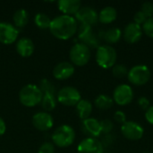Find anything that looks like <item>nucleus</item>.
Listing matches in <instances>:
<instances>
[{
    "label": "nucleus",
    "mask_w": 153,
    "mask_h": 153,
    "mask_svg": "<svg viewBox=\"0 0 153 153\" xmlns=\"http://www.w3.org/2000/svg\"><path fill=\"white\" fill-rule=\"evenodd\" d=\"M48 29L54 37L59 39H68L76 33L78 23L73 16L62 14L51 20Z\"/></svg>",
    "instance_id": "obj_1"
},
{
    "label": "nucleus",
    "mask_w": 153,
    "mask_h": 153,
    "mask_svg": "<svg viewBox=\"0 0 153 153\" xmlns=\"http://www.w3.org/2000/svg\"><path fill=\"white\" fill-rule=\"evenodd\" d=\"M43 93L35 84H27L19 92L20 102L25 107H34L41 102Z\"/></svg>",
    "instance_id": "obj_2"
},
{
    "label": "nucleus",
    "mask_w": 153,
    "mask_h": 153,
    "mask_svg": "<svg viewBox=\"0 0 153 153\" xmlns=\"http://www.w3.org/2000/svg\"><path fill=\"white\" fill-rule=\"evenodd\" d=\"M117 59V53L110 45H102L97 48L96 61L100 67L104 69L111 68L116 65Z\"/></svg>",
    "instance_id": "obj_3"
},
{
    "label": "nucleus",
    "mask_w": 153,
    "mask_h": 153,
    "mask_svg": "<svg viewBox=\"0 0 153 153\" xmlns=\"http://www.w3.org/2000/svg\"><path fill=\"white\" fill-rule=\"evenodd\" d=\"M75 139V132L74 128L67 125H63L57 127L52 134L53 143L60 147L65 148L74 143Z\"/></svg>",
    "instance_id": "obj_4"
},
{
    "label": "nucleus",
    "mask_w": 153,
    "mask_h": 153,
    "mask_svg": "<svg viewBox=\"0 0 153 153\" xmlns=\"http://www.w3.org/2000/svg\"><path fill=\"white\" fill-rule=\"evenodd\" d=\"M128 81L135 86H143L151 79V70L147 65H137L128 71Z\"/></svg>",
    "instance_id": "obj_5"
},
{
    "label": "nucleus",
    "mask_w": 153,
    "mask_h": 153,
    "mask_svg": "<svg viewBox=\"0 0 153 153\" xmlns=\"http://www.w3.org/2000/svg\"><path fill=\"white\" fill-rule=\"evenodd\" d=\"M69 56L74 65L83 66L87 65L91 59L90 48L82 43H76L71 48Z\"/></svg>",
    "instance_id": "obj_6"
},
{
    "label": "nucleus",
    "mask_w": 153,
    "mask_h": 153,
    "mask_svg": "<svg viewBox=\"0 0 153 153\" xmlns=\"http://www.w3.org/2000/svg\"><path fill=\"white\" fill-rule=\"evenodd\" d=\"M81 100L80 91L72 86L64 87L57 93V100L64 106H76Z\"/></svg>",
    "instance_id": "obj_7"
},
{
    "label": "nucleus",
    "mask_w": 153,
    "mask_h": 153,
    "mask_svg": "<svg viewBox=\"0 0 153 153\" xmlns=\"http://www.w3.org/2000/svg\"><path fill=\"white\" fill-rule=\"evenodd\" d=\"M134 100V91L128 84H120L113 92V100L119 106H126Z\"/></svg>",
    "instance_id": "obj_8"
},
{
    "label": "nucleus",
    "mask_w": 153,
    "mask_h": 153,
    "mask_svg": "<svg viewBox=\"0 0 153 153\" xmlns=\"http://www.w3.org/2000/svg\"><path fill=\"white\" fill-rule=\"evenodd\" d=\"M121 134L130 141H138L143 138L144 130L142 126L134 121H126L121 126Z\"/></svg>",
    "instance_id": "obj_9"
},
{
    "label": "nucleus",
    "mask_w": 153,
    "mask_h": 153,
    "mask_svg": "<svg viewBox=\"0 0 153 153\" xmlns=\"http://www.w3.org/2000/svg\"><path fill=\"white\" fill-rule=\"evenodd\" d=\"M78 37L82 41L81 43L86 45L89 48H98L100 47V38L92 31L91 26L81 24Z\"/></svg>",
    "instance_id": "obj_10"
},
{
    "label": "nucleus",
    "mask_w": 153,
    "mask_h": 153,
    "mask_svg": "<svg viewBox=\"0 0 153 153\" xmlns=\"http://www.w3.org/2000/svg\"><path fill=\"white\" fill-rule=\"evenodd\" d=\"M78 153H104V148L102 143L97 138L88 137L82 140L78 147Z\"/></svg>",
    "instance_id": "obj_11"
},
{
    "label": "nucleus",
    "mask_w": 153,
    "mask_h": 153,
    "mask_svg": "<svg viewBox=\"0 0 153 153\" xmlns=\"http://www.w3.org/2000/svg\"><path fill=\"white\" fill-rule=\"evenodd\" d=\"M75 17L76 21L78 20L81 24H85L89 26L96 24L99 21V14L93 8L90 6L81 7V9L76 13Z\"/></svg>",
    "instance_id": "obj_12"
},
{
    "label": "nucleus",
    "mask_w": 153,
    "mask_h": 153,
    "mask_svg": "<svg viewBox=\"0 0 153 153\" xmlns=\"http://www.w3.org/2000/svg\"><path fill=\"white\" fill-rule=\"evenodd\" d=\"M143 33V31L141 25L134 22H130L125 27L124 31L122 32V36L127 43L134 44L142 39Z\"/></svg>",
    "instance_id": "obj_13"
},
{
    "label": "nucleus",
    "mask_w": 153,
    "mask_h": 153,
    "mask_svg": "<svg viewBox=\"0 0 153 153\" xmlns=\"http://www.w3.org/2000/svg\"><path fill=\"white\" fill-rule=\"evenodd\" d=\"M19 35V30L13 24L0 22V42L5 45L13 43Z\"/></svg>",
    "instance_id": "obj_14"
},
{
    "label": "nucleus",
    "mask_w": 153,
    "mask_h": 153,
    "mask_svg": "<svg viewBox=\"0 0 153 153\" xmlns=\"http://www.w3.org/2000/svg\"><path fill=\"white\" fill-rule=\"evenodd\" d=\"M32 124L39 131H48L52 128L54 121L53 117L46 112H39L32 117Z\"/></svg>",
    "instance_id": "obj_15"
},
{
    "label": "nucleus",
    "mask_w": 153,
    "mask_h": 153,
    "mask_svg": "<svg viewBox=\"0 0 153 153\" xmlns=\"http://www.w3.org/2000/svg\"><path fill=\"white\" fill-rule=\"evenodd\" d=\"M82 129L91 138H97L100 136L101 134V128H100V123L95 118L89 117L87 119L82 120Z\"/></svg>",
    "instance_id": "obj_16"
},
{
    "label": "nucleus",
    "mask_w": 153,
    "mask_h": 153,
    "mask_svg": "<svg viewBox=\"0 0 153 153\" xmlns=\"http://www.w3.org/2000/svg\"><path fill=\"white\" fill-rule=\"evenodd\" d=\"M74 73V66L69 62H61L53 69V75L57 80H66Z\"/></svg>",
    "instance_id": "obj_17"
},
{
    "label": "nucleus",
    "mask_w": 153,
    "mask_h": 153,
    "mask_svg": "<svg viewBox=\"0 0 153 153\" xmlns=\"http://www.w3.org/2000/svg\"><path fill=\"white\" fill-rule=\"evenodd\" d=\"M58 9L65 15L76 14L81 9L80 0H60L57 2Z\"/></svg>",
    "instance_id": "obj_18"
},
{
    "label": "nucleus",
    "mask_w": 153,
    "mask_h": 153,
    "mask_svg": "<svg viewBox=\"0 0 153 153\" xmlns=\"http://www.w3.org/2000/svg\"><path fill=\"white\" fill-rule=\"evenodd\" d=\"M35 46L31 39L28 38H22L16 43V50L18 54L22 57H29L34 52Z\"/></svg>",
    "instance_id": "obj_19"
},
{
    "label": "nucleus",
    "mask_w": 153,
    "mask_h": 153,
    "mask_svg": "<svg viewBox=\"0 0 153 153\" xmlns=\"http://www.w3.org/2000/svg\"><path fill=\"white\" fill-rule=\"evenodd\" d=\"M122 37V30L119 28H111L107 30H102L99 34V38L109 44H115L119 41Z\"/></svg>",
    "instance_id": "obj_20"
},
{
    "label": "nucleus",
    "mask_w": 153,
    "mask_h": 153,
    "mask_svg": "<svg viewBox=\"0 0 153 153\" xmlns=\"http://www.w3.org/2000/svg\"><path fill=\"white\" fill-rule=\"evenodd\" d=\"M117 12L114 7L106 6L99 13V21L101 23L108 24L113 22L117 19Z\"/></svg>",
    "instance_id": "obj_21"
},
{
    "label": "nucleus",
    "mask_w": 153,
    "mask_h": 153,
    "mask_svg": "<svg viewBox=\"0 0 153 153\" xmlns=\"http://www.w3.org/2000/svg\"><path fill=\"white\" fill-rule=\"evenodd\" d=\"M76 111L78 117L82 119H87L90 117L92 112V104L87 100H81L79 103L76 105Z\"/></svg>",
    "instance_id": "obj_22"
},
{
    "label": "nucleus",
    "mask_w": 153,
    "mask_h": 153,
    "mask_svg": "<svg viewBox=\"0 0 153 153\" xmlns=\"http://www.w3.org/2000/svg\"><path fill=\"white\" fill-rule=\"evenodd\" d=\"M95 106L102 110H107L113 107L114 105V100L111 97L108 96V95H99L96 99H95Z\"/></svg>",
    "instance_id": "obj_23"
},
{
    "label": "nucleus",
    "mask_w": 153,
    "mask_h": 153,
    "mask_svg": "<svg viewBox=\"0 0 153 153\" xmlns=\"http://www.w3.org/2000/svg\"><path fill=\"white\" fill-rule=\"evenodd\" d=\"M14 25L18 28H23L29 21V15L26 10L24 9H19L17 10L13 17Z\"/></svg>",
    "instance_id": "obj_24"
},
{
    "label": "nucleus",
    "mask_w": 153,
    "mask_h": 153,
    "mask_svg": "<svg viewBox=\"0 0 153 153\" xmlns=\"http://www.w3.org/2000/svg\"><path fill=\"white\" fill-rule=\"evenodd\" d=\"M42 107L45 110L47 111H51L56 108V100L54 93L50 92H44L43 97H42Z\"/></svg>",
    "instance_id": "obj_25"
},
{
    "label": "nucleus",
    "mask_w": 153,
    "mask_h": 153,
    "mask_svg": "<svg viewBox=\"0 0 153 153\" xmlns=\"http://www.w3.org/2000/svg\"><path fill=\"white\" fill-rule=\"evenodd\" d=\"M34 22H35V24L40 29H48L49 28L50 23H51L50 18L47 14L42 13H39L36 14L34 18Z\"/></svg>",
    "instance_id": "obj_26"
},
{
    "label": "nucleus",
    "mask_w": 153,
    "mask_h": 153,
    "mask_svg": "<svg viewBox=\"0 0 153 153\" xmlns=\"http://www.w3.org/2000/svg\"><path fill=\"white\" fill-rule=\"evenodd\" d=\"M112 74L117 78H124L128 74V69L123 64H116L112 67Z\"/></svg>",
    "instance_id": "obj_27"
},
{
    "label": "nucleus",
    "mask_w": 153,
    "mask_h": 153,
    "mask_svg": "<svg viewBox=\"0 0 153 153\" xmlns=\"http://www.w3.org/2000/svg\"><path fill=\"white\" fill-rule=\"evenodd\" d=\"M100 128H101V134H108L112 133V130L114 128V124L109 119H104L100 122Z\"/></svg>",
    "instance_id": "obj_28"
},
{
    "label": "nucleus",
    "mask_w": 153,
    "mask_h": 153,
    "mask_svg": "<svg viewBox=\"0 0 153 153\" xmlns=\"http://www.w3.org/2000/svg\"><path fill=\"white\" fill-rule=\"evenodd\" d=\"M143 31L150 38L153 39V17L148 18L146 22L143 24Z\"/></svg>",
    "instance_id": "obj_29"
},
{
    "label": "nucleus",
    "mask_w": 153,
    "mask_h": 153,
    "mask_svg": "<svg viewBox=\"0 0 153 153\" xmlns=\"http://www.w3.org/2000/svg\"><path fill=\"white\" fill-rule=\"evenodd\" d=\"M146 17L152 18L153 17V3L152 2H144L142 5V8L140 10Z\"/></svg>",
    "instance_id": "obj_30"
},
{
    "label": "nucleus",
    "mask_w": 153,
    "mask_h": 153,
    "mask_svg": "<svg viewBox=\"0 0 153 153\" xmlns=\"http://www.w3.org/2000/svg\"><path fill=\"white\" fill-rule=\"evenodd\" d=\"M115 140H116V135L114 134L110 133V134H104V136L102 137L100 143H102L103 148H107V147L111 146L115 143Z\"/></svg>",
    "instance_id": "obj_31"
},
{
    "label": "nucleus",
    "mask_w": 153,
    "mask_h": 153,
    "mask_svg": "<svg viewBox=\"0 0 153 153\" xmlns=\"http://www.w3.org/2000/svg\"><path fill=\"white\" fill-rule=\"evenodd\" d=\"M54 152L55 149L53 144L50 143H45L39 147L38 153H54Z\"/></svg>",
    "instance_id": "obj_32"
},
{
    "label": "nucleus",
    "mask_w": 153,
    "mask_h": 153,
    "mask_svg": "<svg viewBox=\"0 0 153 153\" xmlns=\"http://www.w3.org/2000/svg\"><path fill=\"white\" fill-rule=\"evenodd\" d=\"M146 20H147V17L141 11L136 12L134 16V22L136 24H139V25L143 24L146 22Z\"/></svg>",
    "instance_id": "obj_33"
},
{
    "label": "nucleus",
    "mask_w": 153,
    "mask_h": 153,
    "mask_svg": "<svg viewBox=\"0 0 153 153\" xmlns=\"http://www.w3.org/2000/svg\"><path fill=\"white\" fill-rule=\"evenodd\" d=\"M114 119L116 122L119 123V124H124L126 122V116L125 114V112L121 111V110H117L115 112V115H114Z\"/></svg>",
    "instance_id": "obj_34"
},
{
    "label": "nucleus",
    "mask_w": 153,
    "mask_h": 153,
    "mask_svg": "<svg viewBox=\"0 0 153 153\" xmlns=\"http://www.w3.org/2000/svg\"><path fill=\"white\" fill-rule=\"evenodd\" d=\"M138 105L140 106V108L142 109H143L145 111L151 107L150 100L146 97H141V98H139V100H138Z\"/></svg>",
    "instance_id": "obj_35"
},
{
    "label": "nucleus",
    "mask_w": 153,
    "mask_h": 153,
    "mask_svg": "<svg viewBox=\"0 0 153 153\" xmlns=\"http://www.w3.org/2000/svg\"><path fill=\"white\" fill-rule=\"evenodd\" d=\"M145 119L153 126V106H151L145 112Z\"/></svg>",
    "instance_id": "obj_36"
},
{
    "label": "nucleus",
    "mask_w": 153,
    "mask_h": 153,
    "mask_svg": "<svg viewBox=\"0 0 153 153\" xmlns=\"http://www.w3.org/2000/svg\"><path fill=\"white\" fill-rule=\"evenodd\" d=\"M5 130H6L5 123H4V121L3 120V118L0 117V136H2V135L5 133Z\"/></svg>",
    "instance_id": "obj_37"
},
{
    "label": "nucleus",
    "mask_w": 153,
    "mask_h": 153,
    "mask_svg": "<svg viewBox=\"0 0 153 153\" xmlns=\"http://www.w3.org/2000/svg\"><path fill=\"white\" fill-rule=\"evenodd\" d=\"M152 153H153V152H152Z\"/></svg>",
    "instance_id": "obj_38"
}]
</instances>
